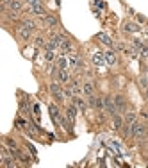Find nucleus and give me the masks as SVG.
Instances as JSON below:
<instances>
[{
	"instance_id": "1",
	"label": "nucleus",
	"mask_w": 148,
	"mask_h": 168,
	"mask_svg": "<svg viewBox=\"0 0 148 168\" xmlns=\"http://www.w3.org/2000/svg\"><path fill=\"white\" fill-rule=\"evenodd\" d=\"M132 136L143 140L145 136H146V127H145L143 123H132Z\"/></svg>"
},
{
	"instance_id": "2",
	"label": "nucleus",
	"mask_w": 148,
	"mask_h": 168,
	"mask_svg": "<svg viewBox=\"0 0 148 168\" xmlns=\"http://www.w3.org/2000/svg\"><path fill=\"white\" fill-rule=\"evenodd\" d=\"M50 91L54 93V97L57 98V102H62V100H64V93H62V90H61V86H59L57 82L50 84Z\"/></svg>"
},
{
	"instance_id": "3",
	"label": "nucleus",
	"mask_w": 148,
	"mask_h": 168,
	"mask_svg": "<svg viewBox=\"0 0 148 168\" xmlns=\"http://www.w3.org/2000/svg\"><path fill=\"white\" fill-rule=\"evenodd\" d=\"M103 107L107 109L112 116L118 114V107H116V104H114V98H103Z\"/></svg>"
},
{
	"instance_id": "4",
	"label": "nucleus",
	"mask_w": 148,
	"mask_h": 168,
	"mask_svg": "<svg viewBox=\"0 0 148 168\" xmlns=\"http://www.w3.org/2000/svg\"><path fill=\"white\" fill-rule=\"evenodd\" d=\"M89 106L97 107V109H103V98H98V97H89Z\"/></svg>"
},
{
	"instance_id": "5",
	"label": "nucleus",
	"mask_w": 148,
	"mask_h": 168,
	"mask_svg": "<svg viewBox=\"0 0 148 168\" xmlns=\"http://www.w3.org/2000/svg\"><path fill=\"white\" fill-rule=\"evenodd\" d=\"M30 13L38 14V16H45V9L41 4H34V6H30Z\"/></svg>"
},
{
	"instance_id": "6",
	"label": "nucleus",
	"mask_w": 148,
	"mask_h": 168,
	"mask_svg": "<svg viewBox=\"0 0 148 168\" xmlns=\"http://www.w3.org/2000/svg\"><path fill=\"white\" fill-rule=\"evenodd\" d=\"M57 77H59V81H61V82H68V79H70V73H68V70H66V68H59V72H57Z\"/></svg>"
},
{
	"instance_id": "7",
	"label": "nucleus",
	"mask_w": 148,
	"mask_h": 168,
	"mask_svg": "<svg viewBox=\"0 0 148 168\" xmlns=\"http://www.w3.org/2000/svg\"><path fill=\"white\" fill-rule=\"evenodd\" d=\"M114 104H116V107H118V111H123V109H125V106H127V102H125V98H123L121 95L114 97Z\"/></svg>"
},
{
	"instance_id": "8",
	"label": "nucleus",
	"mask_w": 148,
	"mask_h": 168,
	"mask_svg": "<svg viewBox=\"0 0 148 168\" xmlns=\"http://www.w3.org/2000/svg\"><path fill=\"white\" fill-rule=\"evenodd\" d=\"M18 34L22 36L23 39H29V38H30V29H27L25 25H22V27L18 29Z\"/></svg>"
},
{
	"instance_id": "9",
	"label": "nucleus",
	"mask_w": 148,
	"mask_h": 168,
	"mask_svg": "<svg viewBox=\"0 0 148 168\" xmlns=\"http://www.w3.org/2000/svg\"><path fill=\"white\" fill-rule=\"evenodd\" d=\"M82 91L84 93H86V95H93V91H95V86H93V84L91 82H86V84H84V86H82Z\"/></svg>"
},
{
	"instance_id": "10",
	"label": "nucleus",
	"mask_w": 148,
	"mask_h": 168,
	"mask_svg": "<svg viewBox=\"0 0 148 168\" xmlns=\"http://www.w3.org/2000/svg\"><path fill=\"white\" fill-rule=\"evenodd\" d=\"M68 61H70V65H71V66H77V68H80V66H82V61H80V57H79V56H71Z\"/></svg>"
},
{
	"instance_id": "11",
	"label": "nucleus",
	"mask_w": 148,
	"mask_h": 168,
	"mask_svg": "<svg viewBox=\"0 0 148 168\" xmlns=\"http://www.w3.org/2000/svg\"><path fill=\"white\" fill-rule=\"evenodd\" d=\"M93 63H95V65H103V63H105V56H102V54H95L93 56Z\"/></svg>"
},
{
	"instance_id": "12",
	"label": "nucleus",
	"mask_w": 148,
	"mask_h": 168,
	"mask_svg": "<svg viewBox=\"0 0 148 168\" xmlns=\"http://www.w3.org/2000/svg\"><path fill=\"white\" fill-rule=\"evenodd\" d=\"M98 39L102 41L103 45H107V47H112V41H111V38H109V36H105V34H98Z\"/></svg>"
},
{
	"instance_id": "13",
	"label": "nucleus",
	"mask_w": 148,
	"mask_h": 168,
	"mask_svg": "<svg viewBox=\"0 0 148 168\" xmlns=\"http://www.w3.org/2000/svg\"><path fill=\"white\" fill-rule=\"evenodd\" d=\"M66 114H68V120H73V118H75V114H77V107L75 106H70L68 111H66Z\"/></svg>"
},
{
	"instance_id": "14",
	"label": "nucleus",
	"mask_w": 148,
	"mask_h": 168,
	"mask_svg": "<svg viewBox=\"0 0 148 168\" xmlns=\"http://www.w3.org/2000/svg\"><path fill=\"white\" fill-rule=\"evenodd\" d=\"M50 113H52V118H54V122H59V111H57V107L52 104L50 106Z\"/></svg>"
},
{
	"instance_id": "15",
	"label": "nucleus",
	"mask_w": 148,
	"mask_h": 168,
	"mask_svg": "<svg viewBox=\"0 0 148 168\" xmlns=\"http://www.w3.org/2000/svg\"><path fill=\"white\" fill-rule=\"evenodd\" d=\"M105 63H109V65H114L116 63V56L112 52H107V54H105Z\"/></svg>"
},
{
	"instance_id": "16",
	"label": "nucleus",
	"mask_w": 148,
	"mask_h": 168,
	"mask_svg": "<svg viewBox=\"0 0 148 168\" xmlns=\"http://www.w3.org/2000/svg\"><path fill=\"white\" fill-rule=\"evenodd\" d=\"M125 122L132 125V123L136 122V113H127V114H125Z\"/></svg>"
},
{
	"instance_id": "17",
	"label": "nucleus",
	"mask_w": 148,
	"mask_h": 168,
	"mask_svg": "<svg viewBox=\"0 0 148 168\" xmlns=\"http://www.w3.org/2000/svg\"><path fill=\"white\" fill-rule=\"evenodd\" d=\"M73 104H75L77 107H80V109H86V104H84L82 98H79V97H73Z\"/></svg>"
},
{
	"instance_id": "18",
	"label": "nucleus",
	"mask_w": 148,
	"mask_h": 168,
	"mask_svg": "<svg viewBox=\"0 0 148 168\" xmlns=\"http://www.w3.org/2000/svg\"><path fill=\"white\" fill-rule=\"evenodd\" d=\"M9 7H11L13 11H18V9L22 7V4H20V0H11V2H9Z\"/></svg>"
},
{
	"instance_id": "19",
	"label": "nucleus",
	"mask_w": 148,
	"mask_h": 168,
	"mask_svg": "<svg viewBox=\"0 0 148 168\" xmlns=\"http://www.w3.org/2000/svg\"><path fill=\"white\" fill-rule=\"evenodd\" d=\"M57 47H59V43H57L56 39H52V41H48V43H47V50H56Z\"/></svg>"
},
{
	"instance_id": "20",
	"label": "nucleus",
	"mask_w": 148,
	"mask_h": 168,
	"mask_svg": "<svg viewBox=\"0 0 148 168\" xmlns=\"http://www.w3.org/2000/svg\"><path fill=\"white\" fill-rule=\"evenodd\" d=\"M45 23L50 25V27H54V25H57V20L52 18V16H47V18H45Z\"/></svg>"
},
{
	"instance_id": "21",
	"label": "nucleus",
	"mask_w": 148,
	"mask_h": 168,
	"mask_svg": "<svg viewBox=\"0 0 148 168\" xmlns=\"http://www.w3.org/2000/svg\"><path fill=\"white\" fill-rule=\"evenodd\" d=\"M57 63H59V68H66V66H68V63H70V61H68L66 57H62V56H61Z\"/></svg>"
},
{
	"instance_id": "22",
	"label": "nucleus",
	"mask_w": 148,
	"mask_h": 168,
	"mask_svg": "<svg viewBox=\"0 0 148 168\" xmlns=\"http://www.w3.org/2000/svg\"><path fill=\"white\" fill-rule=\"evenodd\" d=\"M23 25H25L27 29H30V30H34V29H36V23L32 22V20H25V22H23Z\"/></svg>"
},
{
	"instance_id": "23",
	"label": "nucleus",
	"mask_w": 148,
	"mask_h": 168,
	"mask_svg": "<svg viewBox=\"0 0 148 168\" xmlns=\"http://www.w3.org/2000/svg\"><path fill=\"white\" fill-rule=\"evenodd\" d=\"M125 30H129V32H136V30H137V25H134V23H127V25H125Z\"/></svg>"
},
{
	"instance_id": "24",
	"label": "nucleus",
	"mask_w": 148,
	"mask_h": 168,
	"mask_svg": "<svg viewBox=\"0 0 148 168\" xmlns=\"http://www.w3.org/2000/svg\"><path fill=\"white\" fill-rule=\"evenodd\" d=\"M121 125H123V123H121V118L114 116V127H116V129H121Z\"/></svg>"
},
{
	"instance_id": "25",
	"label": "nucleus",
	"mask_w": 148,
	"mask_h": 168,
	"mask_svg": "<svg viewBox=\"0 0 148 168\" xmlns=\"http://www.w3.org/2000/svg\"><path fill=\"white\" fill-rule=\"evenodd\" d=\"M45 59H47V61H52V59H54V50H47Z\"/></svg>"
},
{
	"instance_id": "26",
	"label": "nucleus",
	"mask_w": 148,
	"mask_h": 168,
	"mask_svg": "<svg viewBox=\"0 0 148 168\" xmlns=\"http://www.w3.org/2000/svg\"><path fill=\"white\" fill-rule=\"evenodd\" d=\"M29 6H34V4H41V0H27Z\"/></svg>"
},
{
	"instance_id": "27",
	"label": "nucleus",
	"mask_w": 148,
	"mask_h": 168,
	"mask_svg": "<svg viewBox=\"0 0 148 168\" xmlns=\"http://www.w3.org/2000/svg\"><path fill=\"white\" fill-rule=\"evenodd\" d=\"M43 43H45V41L41 39V38H38V39H36V45H38V47H41V45H43Z\"/></svg>"
},
{
	"instance_id": "28",
	"label": "nucleus",
	"mask_w": 148,
	"mask_h": 168,
	"mask_svg": "<svg viewBox=\"0 0 148 168\" xmlns=\"http://www.w3.org/2000/svg\"><path fill=\"white\" fill-rule=\"evenodd\" d=\"M9 2H11V0H4V4H9Z\"/></svg>"
},
{
	"instance_id": "29",
	"label": "nucleus",
	"mask_w": 148,
	"mask_h": 168,
	"mask_svg": "<svg viewBox=\"0 0 148 168\" xmlns=\"http://www.w3.org/2000/svg\"><path fill=\"white\" fill-rule=\"evenodd\" d=\"M146 97H148V88H146Z\"/></svg>"
}]
</instances>
